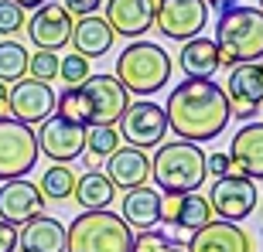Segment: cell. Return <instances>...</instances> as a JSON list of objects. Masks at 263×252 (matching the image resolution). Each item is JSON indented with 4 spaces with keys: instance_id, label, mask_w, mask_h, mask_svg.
Listing matches in <instances>:
<instances>
[{
    "instance_id": "cell-10",
    "label": "cell",
    "mask_w": 263,
    "mask_h": 252,
    "mask_svg": "<svg viewBox=\"0 0 263 252\" xmlns=\"http://www.w3.org/2000/svg\"><path fill=\"white\" fill-rule=\"evenodd\" d=\"M209 24V4L205 0H157L154 28L171 41H192Z\"/></svg>"
},
{
    "instance_id": "cell-5",
    "label": "cell",
    "mask_w": 263,
    "mask_h": 252,
    "mask_svg": "<svg viewBox=\"0 0 263 252\" xmlns=\"http://www.w3.org/2000/svg\"><path fill=\"white\" fill-rule=\"evenodd\" d=\"M134 228L117 212H82L65 228V252H130Z\"/></svg>"
},
{
    "instance_id": "cell-6",
    "label": "cell",
    "mask_w": 263,
    "mask_h": 252,
    "mask_svg": "<svg viewBox=\"0 0 263 252\" xmlns=\"http://www.w3.org/2000/svg\"><path fill=\"white\" fill-rule=\"evenodd\" d=\"M38 164V133L14 116H0V181H17Z\"/></svg>"
},
{
    "instance_id": "cell-22",
    "label": "cell",
    "mask_w": 263,
    "mask_h": 252,
    "mask_svg": "<svg viewBox=\"0 0 263 252\" xmlns=\"http://www.w3.org/2000/svg\"><path fill=\"white\" fill-rule=\"evenodd\" d=\"M21 252H65V225L48 215H34L17 228Z\"/></svg>"
},
{
    "instance_id": "cell-28",
    "label": "cell",
    "mask_w": 263,
    "mask_h": 252,
    "mask_svg": "<svg viewBox=\"0 0 263 252\" xmlns=\"http://www.w3.org/2000/svg\"><path fill=\"white\" fill-rule=\"evenodd\" d=\"M55 116H62L65 123L89 126V102L82 96V89H65L62 96H55Z\"/></svg>"
},
{
    "instance_id": "cell-33",
    "label": "cell",
    "mask_w": 263,
    "mask_h": 252,
    "mask_svg": "<svg viewBox=\"0 0 263 252\" xmlns=\"http://www.w3.org/2000/svg\"><path fill=\"white\" fill-rule=\"evenodd\" d=\"M24 24H28V14L17 4L0 0V38H14L17 31H24Z\"/></svg>"
},
{
    "instance_id": "cell-36",
    "label": "cell",
    "mask_w": 263,
    "mask_h": 252,
    "mask_svg": "<svg viewBox=\"0 0 263 252\" xmlns=\"http://www.w3.org/2000/svg\"><path fill=\"white\" fill-rule=\"evenodd\" d=\"M0 252H17V225L0 218Z\"/></svg>"
},
{
    "instance_id": "cell-16",
    "label": "cell",
    "mask_w": 263,
    "mask_h": 252,
    "mask_svg": "<svg viewBox=\"0 0 263 252\" xmlns=\"http://www.w3.org/2000/svg\"><path fill=\"white\" fill-rule=\"evenodd\" d=\"M157 0H106V24L113 28V34L123 38H140L154 28Z\"/></svg>"
},
{
    "instance_id": "cell-20",
    "label": "cell",
    "mask_w": 263,
    "mask_h": 252,
    "mask_svg": "<svg viewBox=\"0 0 263 252\" xmlns=\"http://www.w3.org/2000/svg\"><path fill=\"white\" fill-rule=\"evenodd\" d=\"M106 177H109V184L120 187V191L144 187L147 177H151V157H147V150H137V146L113 150L106 157Z\"/></svg>"
},
{
    "instance_id": "cell-23",
    "label": "cell",
    "mask_w": 263,
    "mask_h": 252,
    "mask_svg": "<svg viewBox=\"0 0 263 252\" xmlns=\"http://www.w3.org/2000/svg\"><path fill=\"white\" fill-rule=\"evenodd\" d=\"M178 68L185 78H212L222 61H219V51H215V41L209 38H192V41H181V51H178Z\"/></svg>"
},
{
    "instance_id": "cell-12",
    "label": "cell",
    "mask_w": 263,
    "mask_h": 252,
    "mask_svg": "<svg viewBox=\"0 0 263 252\" xmlns=\"http://www.w3.org/2000/svg\"><path fill=\"white\" fill-rule=\"evenodd\" d=\"M86 150V126L65 123L62 116H48L38 133V154H45L51 164H72Z\"/></svg>"
},
{
    "instance_id": "cell-3",
    "label": "cell",
    "mask_w": 263,
    "mask_h": 252,
    "mask_svg": "<svg viewBox=\"0 0 263 252\" xmlns=\"http://www.w3.org/2000/svg\"><path fill=\"white\" fill-rule=\"evenodd\" d=\"M171 55L154 41H130L117 58V82L130 96H154L171 82Z\"/></svg>"
},
{
    "instance_id": "cell-1",
    "label": "cell",
    "mask_w": 263,
    "mask_h": 252,
    "mask_svg": "<svg viewBox=\"0 0 263 252\" xmlns=\"http://www.w3.org/2000/svg\"><path fill=\"white\" fill-rule=\"evenodd\" d=\"M229 96L212 78H185L171 89L164 106L167 130L185 143H209L229 126Z\"/></svg>"
},
{
    "instance_id": "cell-13",
    "label": "cell",
    "mask_w": 263,
    "mask_h": 252,
    "mask_svg": "<svg viewBox=\"0 0 263 252\" xmlns=\"http://www.w3.org/2000/svg\"><path fill=\"white\" fill-rule=\"evenodd\" d=\"M72 24H76V17H72L62 4H41L28 17L24 31H28V38L34 41L38 51H59V48H65L68 38H72Z\"/></svg>"
},
{
    "instance_id": "cell-15",
    "label": "cell",
    "mask_w": 263,
    "mask_h": 252,
    "mask_svg": "<svg viewBox=\"0 0 263 252\" xmlns=\"http://www.w3.org/2000/svg\"><path fill=\"white\" fill-rule=\"evenodd\" d=\"M185 249L188 252H253V242L236 222L212 218V222H205L202 228L192 232Z\"/></svg>"
},
{
    "instance_id": "cell-37",
    "label": "cell",
    "mask_w": 263,
    "mask_h": 252,
    "mask_svg": "<svg viewBox=\"0 0 263 252\" xmlns=\"http://www.w3.org/2000/svg\"><path fill=\"white\" fill-rule=\"evenodd\" d=\"M10 4H17L21 10H38L41 4H48V0H10Z\"/></svg>"
},
{
    "instance_id": "cell-24",
    "label": "cell",
    "mask_w": 263,
    "mask_h": 252,
    "mask_svg": "<svg viewBox=\"0 0 263 252\" xmlns=\"http://www.w3.org/2000/svg\"><path fill=\"white\" fill-rule=\"evenodd\" d=\"M123 222L134 228V232H147L161 222V191H151V187H134V191L123 194Z\"/></svg>"
},
{
    "instance_id": "cell-25",
    "label": "cell",
    "mask_w": 263,
    "mask_h": 252,
    "mask_svg": "<svg viewBox=\"0 0 263 252\" xmlns=\"http://www.w3.org/2000/svg\"><path fill=\"white\" fill-rule=\"evenodd\" d=\"M72 198L82 204V212H106L109 204L117 201V187L109 184V177L103 174V171H92V167H89L82 177H76Z\"/></svg>"
},
{
    "instance_id": "cell-30",
    "label": "cell",
    "mask_w": 263,
    "mask_h": 252,
    "mask_svg": "<svg viewBox=\"0 0 263 252\" xmlns=\"http://www.w3.org/2000/svg\"><path fill=\"white\" fill-rule=\"evenodd\" d=\"M86 150L89 157H109L120 150V133L113 126H86Z\"/></svg>"
},
{
    "instance_id": "cell-31",
    "label": "cell",
    "mask_w": 263,
    "mask_h": 252,
    "mask_svg": "<svg viewBox=\"0 0 263 252\" xmlns=\"http://www.w3.org/2000/svg\"><path fill=\"white\" fill-rule=\"evenodd\" d=\"M89 75H92V72H89V58H82V55H65V58H59V78L65 82V89L82 86Z\"/></svg>"
},
{
    "instance_id": "cell-29",
    "label": "cell",
    "mask_w": 263,
    "mask_h": 252,
    "mask_svg": "<svg viewBox=\"0 0 263 252\" xmlns=\"http://www.w3.org/2000/svg\"><path fill=\"white\" fill-rule=\"evenodd\" d=\"M130 252H188V249H185V242H178L171 235L157 232V228H147V232H134Z\"/></svg>"
},
{
    "instance_id": "cell-4",
    "label": "cell",
    "mask_w": 263,
    "mask_h": 252,
    "mask_svg": "<svg viewBox=\"0 0 263 252\" xmlns=\"http://www.w3.org/2000/svg\"><path fill=\"white\" fill-rule=\"evenodd\" d=\"M151 177H154V184L164 194L198 191V187L205 184V177H209L202 146L198 143H185V140L161 143L157 154H154V160H151Z\"/></svg>"
},
{
    "instance_id": "cell-35",
    "label": "cell",
    "mask_w": 263,
    "mask_h": 252,
    "mask_svg": "<svg viewBox=\"0 0 263 252\" xmlns=\"http://www.w3.org/2000/svg\"><path fill=\"white\" fill-rule=\"evenodd\" d=\"M205 167H209V174H215V177L233 174V160H229V154H209L205 157Z\"/></svg>"
},
{
    "instance_id": "cell-26",
    "label": "cell",
    "mask_w": 263,
    "mask_h": 252,
    "mask_svg": "<svg viewBox=\"0 0 263 252\" xmlns=\"http://www.w3.org/2000/svg\"><path fill=\"white\" fill-rule=\"evenodd\" d=\"M38 191L45 194V201H68L72 191H76V174L68 164H51L45 174H41Z\"/></svg>"
},
{
    "instance_id": "cell-11",
    "label": "cell",
    "mask_w": 263,
    "mask_h": 252,
    "mask_svg": "<svg viewBox=\"0 0 263 252\" xmlns=\"http://www.w3.org/2000/svg\"><path fill=\"white\" fill-rule=\"evenodd\" d=\"M7 113L17 123H45V119L55 113V92H51L48 82H38V78H21L14 82L7 92Z\"/></svg>"
},
{
    "instance_id": "cell-9",
    "label": "cell",
    "mask_w": 263,
    "mask_h": 252,
    "mask_svg": "<svg viewBox=\"0 0 263 252\" xmlns=\"http://www.w3.org/2000/svg\"><path fill=\"white\" fill-rule=\"evenodd\" d=\"M79 89L89 102V126H117L130 106V92L117 82V75H89Z\"/></svg>"
},
{
    "instance_id": "cell-21",
    "label": "cell",
    "mask_w": 263,
    "mask_h": 252,
    "mask_svg": "<svg viewBox=\"0 0 263 252\" xmlns=\"http://www.w3.org/2000/svg\"><path fill=\"white\" fill-rule=\"evenodd\" d=\"M113 38H117V34H113V28L106 24V17L89 14V17H76L68 45H72L76 55H82V58H103V55L113 48Z\"/></svg>"
},
{
    "instance_id": "cell-34",
    "label": "cell",
    "mask_w": 263,
    "mask_h": 252,
    "mask_svg": "<svg viewBox=\"0 0 263 252\" xmlns=\"http://www.w3.org/2000/svg\"><path fill=\"white\" fill-rule=\"evenodd\" d=\"M106 0H62V7L72 14V17H89V14H99Z\"/></svg>"
},
{
    "instance_id": "cell-19",
    "label": "cell",
    "mask_w": 263,
    "mask_h": 252,
    "mask_svg": "<svg viewBox=\"0 0 263 252\" xmlns=\"http://www.w3.org/2000/svg\"><path fill=\"white\" fill-rule=\"evenodd\" d=\"M229 160H233V174L263 181V123H246L236 130L229 143Z\"/></svg>"
},
{
    "instance_id": "cell-2",
    "label": "cell",
    "mask_w": 263,
    "mask_h": 252,
    "mask_svg": "<svg viewBox=\"0 0 263 252\" xmlns=\"http://www.w3.org/2000/svg\"><path fill=\"white\" fill-rule=\"evenodd\" d=\"M215 51L222 65L263 61V10L260 7H226L215 24Z\"/></svg>"
},
{
    "instance_id": "cell-38",
    "label": "cell",
    "mask_w": 263,
    "mask_h": 252,
    "mask_svg": "<svg viewBox=\"0 0 263 252\" xmlns=\"http://www.w3.org/2000/svg\"><path fill=\"white\" fill-rule=\"evenodd\" d=\"M7 92H10V86L0 82V113H7Z\"/></svg>"
},
{
    "instance_id": "cell-27",
    "label": "cell",
    "mask_w": 263,
    "mask_h": 252,
    "mask_svg": "<svg viewBox=\"0 0 263 252\" xmlns=\"http://www.w3.org/2000/svg\"><path fill=\"white\" fill-rule=\"evenodd\" d=\"M28 75V48L17 41H0V82H21Z\"/></svg>"
},
{
    "instance_id": "cell-14",
    "label": "cell",
    "mask_w": 263,
    "mask_h": 252,
    "mask_svg": "<svg viewBox=\"0 0 263 252\" xmlns=\"http://www.w3.org/2000/svg\"><path fill=\"white\" fill-rule=\"evenodd\" d=\"M229 109L233 116L250 119L263 106V61H246V65L229 68Z\"/></svg>"
},
{
    "instance_id": "cell-40",
    "label": "cell",
    "mask_w": 263,
    "mask_h": 252,
    "mask_svg": "<svg viewBox=\"0 0 263 252\" xmlns=\"http://www.w3.org/2000/svg\"><path fill=\"white\" fill-rule=\"evenodd\" d=\"M260 10H263V0H260Z\"/></svg>"
},
{
    "instance_id": "cell-32",
    "label": "cell",
    "mask_w": 263,
    "mask_h": 252,
    "mask_svg": "<svg viewBox=\"0 0 263 252\" xmlns=\"http://www.w3.org/2000/svg\"><path fill=\"white\" fill-rule=\"evenodd\" d=\"M28 78H38V82H55V78H59V55H55V51H38V55H28Z\"/></svg>"
},
{
    "instance_id": "cell-17",
    "label": "cell",
    "mask_w": 263,
    "mask_h": 252,
    "mask_svg": "<svg viewBox=\"0 0 263 252\" xmlns=\"http://www.w3.org/2000/svg\"><path fill=\"white\" fill-rule=\"evenodd\" d=\"M41 208H45V194L38 191V184H31L24 177L0 184V218L4 222L24 225L34 215H41Z\"/></svg>"
},
{
    "instance_id": "cell-18",
    "label": "cell",
    "mask_w": 263,
    "mask_h": 252,
    "mask_svg": "<svg viewBox=\"0 0 263 252\" xmlns=\"http://www.w3.org/2000/svg\"><path fill=\"white\" fill-rule=\"evenodd\" d=\"M212 204L209 198L198 191H188V194H161V222L175 225V228H188L195 232L202 228L205 222H212Z\"/></svg>"
},
{
    "instance_id": "cell-7",
    "label": "cell",
    "mask_w": 263,
    "mask_h": 252,
    "mask_svg": "<svg viewBox=\"0 0 263 252\" xmlns=\"http://www.w3.org/2000/svg\"><path fill=\"white\" fill-rule=\"evenodd\" d=\"M209 204H212V215L215 218H222V222H236L239 218H250L260 201V191L250 177L243 174H226V177H215L212 181V191L205 194Z\"/></svg>"
},
{
    "instance_id": "cell-39",
    "label": "cell",
    "mask_w": 263,
    "mask_h": 252,
    "mask_svg": "<svg viewBox=\"0 0 263 252\" xmlns=\"http://www.w3.org/2000/svg\"><path fill=\"white\" fill-rule=\"evenodd\" d=\"M205 4H209V7H233V0H205Z\"/></svg>"
},
{
    "instance_id": "cell-8",
    "label": "cell",
    "mask_w": 263,
    "mask_h": 252,
    "mask_svg": "<svg viewBox=\"0 0 263 252\" xmlns=\"http://www.w3.org/2000/svg\"><path fill=\"white\" fill-rule=\"evenodd\" d=\"M120 140H127V146L137 150H151L161 146L167 136V119H164V106H157L151 99H137L130 102L127 113L120 116Z\"/></svg>"
}]
</instances>
